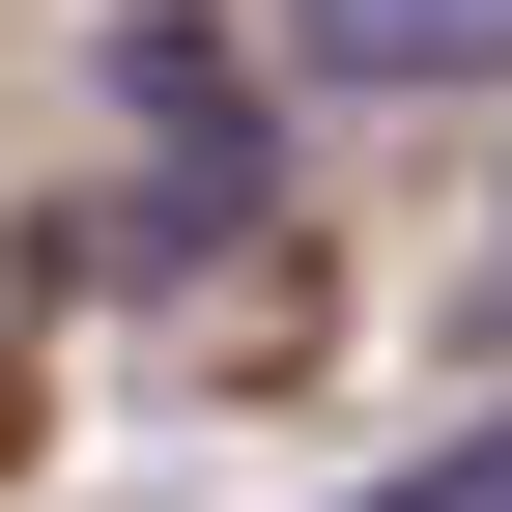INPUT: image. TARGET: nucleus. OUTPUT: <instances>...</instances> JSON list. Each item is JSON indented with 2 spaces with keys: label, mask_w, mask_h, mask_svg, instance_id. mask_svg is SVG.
<instances>
[{
  "label": "nucleus",
  "mask_w": 512,
  "mask_h": 512,
  "mask_svg": "<svg viewBox=\"0 0 512 512\" xmlns=\"http://www.w3.org/2000/svg\"><path fill=\"white\" fill-rule=\"evenodd\" d=\"M313 57H370V86H456V57H512V0H313Z\"/></svg>",
  "instance_id": "f257e3e1"
},
{
  "label": "nucleus",
  "mask_w": 512,
  "mask_h": 512,
  "mask_svg": "<svg viewBox=\"0 0 512 512\" xmlns=\"http://www.w3.org/2000/svg\"><path fill=\"white\" fill-rule=\"evenodd\" d=\"M370 512H512V399L456 427V456H399V484H370Z\"/></svg>",
  "instance_id": "f03ea898"
}]
</instances>
